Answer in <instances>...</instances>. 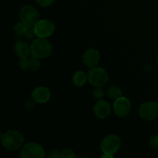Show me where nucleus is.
<instances>
[{"instance_id":"obj_1","label":"nucleus","mask_w":158,"mask_h":158,"mask_svg":"<svg viewBox=\"0 0 158 158\" xmlns=\"http://www.w3.org/2000/svg\"><path fill=\"white\" fill-rule=\"evenodd\" d=\"M24 137L20 132L9 130L1 135L2 145L8 151H17L23 146Z\"/></svg>"},{"instance_id":"obj_2","label":"nucleus","mask_w":158,"mask_h":158,"mask_svg":"<svg viewBox=\"0 0 158 158\" xmlns=\"http://www.w3.org/2000/svg\"><path fill=\"white\" fill-rule=\"evenodd\" d=\"M31 54L39 59H45L50 56L53 51L52 43L46 38H40L32 40L30 45Z\"/></svg>"},{"instance_id":"obj_3","label":"nucleus","mask_w":158,"mask_h":158,"mask_svg":"<svg viewBox=\"0 0 158 158\" xmlns=\"http://www.w3.org/2000/svg\"><path fill=\"white\" fill-rule=\"evenodd\" d=\"M88 81L91 85L95 86H100L103 87L106 84H107L109 81V75L107 72L104 69L101 67L91 68L88 72Z\"/></svg>"},{"instance_id":"obj_4","label":"nucleus","mask_w":158,"mask_h":158,"mask_svg":"<svg viewBox=\"0 0 158 158\" xmlns=\"http://www.w3.org/2000/svg\"><path fill=\"white\" fill-rule=\"evenodd\" d=\"M20 21L29 27H34L37 22L40 20V14L34 6H24L19 10Z\"/></svg>"},{"instance_id":"obj_5","label":"nucleus","mask_w":158,"mask_h":158,"mask_svg":"<svg viewBox=\"0 0 158 158\" xmlns=\"http://www.w3.org/2000/svg\"><path fill=\"white\" fill-rule=\"evenodd\" d=\"M122 140L119 136L116 134H109L102 140L100 148L103 154L114 155L121 147Z\"/></svg>"},{"instance_id":"obj_6","label":"nucleus","mask_w":158,"mask_h":158,"mask_svg":"<svg viewBox=\"0 0 158 158\" xmlns=\"http://www.w3.org/2000/svg\"><path fill=\"white\" fill-rule=\"evenodd\" d=\"M45 156L43 147L35 142H30L22 147L19 152L21 158H42Z\"/></svg>"},{"instance_id":"obj_7","label":"nucleus","mask_w":158,"mask_h":158,"mask_svg":"<svg viewBox=\"0 0 158 158\" xmlns=\"http://www.w3.org/2000/svg\"><path fill=\"white\" fill-rule=\"evenodd\" d=\"M33 29L37 37L47 38L51 36L55 32L56 26L51 20L41 19L37 22Z\"/></svg>"},{"instance_id":"obj_8","label":"nucleus","mask_w":158,"mask_h":158,"mask_svg":"<svg viewBox=\"0 0 158 158\" xmlns=\"http://www.w3.org/2000/svg\"><path fill=\"white\" fill-rule=\"evenodd\" d=\"M139 115L143 120H155L158 117V103L154 101L142 103L139 107Z\"/></svg>"},{"instance_id":"obj_9","label":"nucleus","mask_w":158,"mask_h":158,"mask_svg":"<svg viewBox=\"0 0 158 158\" xmlns=\"http://www.w3.org/2000/svg\"><path fill=\"white\" fill-rule=\"evenodd\" d=\"M13 33L18 40H35V37H37L35 33L33 27H29L25 23L20 21L14 26Z\"/></svg>"},{"instance_id":"obj_10","label":"nucleus","mask_w":158,"mask_h":158,"mask_svg":"<svg viewBox=\"0 0 158 158\" xmlns=\"http://www.w3.org/2000/svg\"><path fill=\"white\" fill-rule=\"evenodd\" d=\"M131 110V103L127 98L121 97L114 102V110L116 115L119 117H127Z\"/></svg>"},{"instance_id":"obj_11","label":"nucleus","mask_w":158,"mask_h":158,"mask_svg":"<svg viewBox=\"0 0 158 158\" xmlns=\"http://www.w3.org/2000/svg\"><path fill=\"white\" fill-rule=\"evenodd\" d=\"M100 55L97 49L90 48L83 53V63L87 68H94L97 66L100 63Z\"/></svg>"},{"instance_id":"obj_12","label":"nucleus","mask_w":158,"mask_h":158,"mask_svg":"<svg viewBox=\"0 0 158 158\" xmlns=\"http://www.w3.org/2000/svg\"><path fill=\"white\" fill-rule=\"evenodd\" d=\"M18 66L22 70L28 71V72H35L38 70L40 67V59L33 56L28 57L25 59H19L18 62Z\"/></svg>"},{"instance_id":"obj_13","label":"nucleus","mask_w":158,"mask_h":158,"mask_svg":"<svg viewBox=\"0 0 158 158\" xmlns=\"http://www.w3.org/2000/svg\"><path fill=\"white\" fill-rule=\"evenodd\" d=\"M110 104L106 100H100L94 106V114L97 118L105 119L110 114Z\"/></svg>"},{"instance_id":"obj_14","label":"nucleus","mask_w":158,"mask_h":158,"mask_svg":"<svg viewBox=\"0 0 158 158\" xmlns=\"http://www.w3.org/2000/svg\"><path fill=\"white\" fill-rule=\"evenodd\" d=\"M51 93L48 88L45 86H39L33 89L32 97L37 103H45L50 99Z\"/></svg>"},{"instance_id":"obj_15","label":"nucleus","mask_w":158,"mask_h":158,"mask_svg":"<svg viewBox=\"0 0 158 158\" xmlns=\"http://www.w3.org/2000/svg\"><path fill=\"white\" fill-rule=\"evenodd\" d=\"M13 51L15 55L19 59H25L29 57L31 54L30 46L22 40H18L15 43L13 47Z\"/></svg>"},{"instance_id":"obj_16","label":"nucleus","mask_w":158,"mask_h":158,"mask_svg":"<svg viewBox=\"0 0 158 158\" xmlns=\"http://www.w3.org/2000/svg\"><path fill=\"white\" fill-rule=\"evenodd\" d=\"M73 83L77 86H83L88 81V75L83 71H77L73 76Z\"/></svg>"},{"instance_id":"obj_17","label":"nucleus","mask_w":158,"mask_h":158,"mask_svg":"<svg viewBox=\"0 0 158 158\" xmlns=\"http://www.w3.org/2000/svg\"><path fill=\"white\" fill-rule=\"evenodd\" d=\"M106 95L109 97V98L114 100L120 98V97H123V96H122L121 89H120L118 86H116V85H111V86H110L109 87L106 89Z\"/></svg>"},{"instance_id":"obj_18","label":"nucleus","mask_w":158,"mask_h":158,"mask_svg":"<svg viewBox=\"0 0 158 158\" xmlns=\"http://www.w3.org/2000/svg\"><path fill=\"white\" fill-rule=\"evenodd\" d=\"M92 94L93 96H94V98L100 100H103V98L105 96V92L100 86H95V88L93 89Z\"/></svg>"},{"instance_id":"obj_19","label":"nucleus","mask_w":158,"mask_h":158,"mask_svg":"<svg viewBox=\"0 0 158 158\" xmlns=\"http://www.w3.org/2000/svg\"><path fill=\"white\" fill-rule=\"evenodd\" d=\"M75 153L73 150L69 148H66L61 151V157L62 158H73L75 157Z\"/></svg>"},{"instance_id":"obj_20","label":"nucleus","mask_w":158,"mask_h":158,"mask_svg":"<svg viewBox=\"0 0 158 158\" xmlns=\"http://www.w3.org/2000/svg\"><path fill=\"white\" fill-rule=\"evenodd\" d=\"M56 0H35L37 4L42 7H48L53 4Z\"/></svg>"},{"instance_id":"obj_21","label":"nucleus","mask_w":158,"mask_h":158,"mask_svg":"<svg viewBox=\"0 0 158 158\" xmlns=\"http://www.w3.org/2000/svg\"><path fill=\"white\" fill-rule=\"evenodd\" d=\"M150 146L153 149H158V134L154 135L150 140Z\"/></svg>"},{"instance_id":"obj_22","label":"nucleus","mask_w":158,"mask_h":158,"mask_svg":"<svg viewBox=\"0 0 158 158\" xmlns=\"http://www.w3.org/2000/svg\"><path fill=\"white\" fill-rule=\"evenodd\" d=\"M47 157H52V158L61 157V151H60L59 150H57V149L52 150V151H49V154H48Z\"/></svg>"},{"instance_id":"obj_23","label":"nucleus","mask_w":158,"mask_h":158,"mask_svg":"<svg viewBox=\"0 0 158 158\" xmlns=\"http://www.w3.org/2000/svg\"><path fill=\"white\" fill-rule=\"evenodd\" d=\"M103 158H106V157H110V158H113L114 157V155H111V154H103V155L102 156Z\"/></svg>"},{"instance_id":"obj_24","label":"nucleus","mask_w":158,"mask_h":158,"mask_svg":"<svg viewBox=\"0 0 158 158\" xmlns=\"http://www.w3.org/2000/svg\"><path fill=\"white\" fill-rule=\"evenodd\" d=\"M157 63H158V56H157Z\"/></svg>"}]
</instances>
